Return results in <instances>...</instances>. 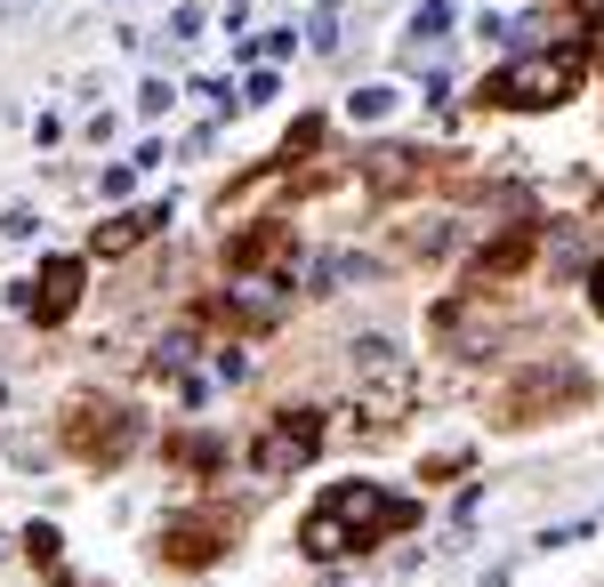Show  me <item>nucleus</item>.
Masks as SVG:
<instances>
[{
	"label": "nucleus",
	"instance_id": "nucleus-1",
	"mask_svg": "<svg viewBox=\"0 0 604 587\" xmlns=\"http://www.w3.org/2000/svg\"><path fill=\"white\" fill-rule=\"evenodd\" d=\"M573 89H581L573 57H516L484 81V106H564Z\"/></svg>",
	"mask_w": 604,
	"mask_h": 587
},
{
	"label": "nucleus",
	"instance_id": "nucleus-2",
	"mask_svg": "<svg viewBox=\"0 0 604 587\" xmlns=\"http://www.w3.org/2000/svg\"><path fill=\"white\" fill-rule=\"evenodd\" d=\"M323 515H330V524H339L355 547H372V539H387V531H403V524H412V499H387L379 491V482H339V491H330L323 499Z\"/></svg>",
	"mask_w": 604,
	"mask_h": 587
},
{
	"label": "nucleus",
	"instance_id": "nucleus-3",
	"mask_svg": "<svg viewBox=\"0 0 604 587\" xmlns=\"http://www.w3.org/2000/svg\"><path fill=\"white\" fill-rule=\"evenodd\" d=\"M65 419H73V435H65V442H73L81 459H121V451H129V410H121V402L106 410V402L89 395V402L65 410Z\"/></svg>",
	"mask_w": 604,
	"mask_h": 587
},
{
	"label": "nucleus",
	"instance_id": "nucleus-4",
	"mask_svg": "<svg viewBox=\"0 0 604 587\" xmlns=\"http://www.w3.org/2000/svg\"><path fill=\"white\" fill-rule=\"evenodd\" d=\"M226 539H234V515H226V507H210V515H178V524L161 531V556L186 564V571H201Z\"/></svg>",
	"mask_w": 604,
	"mask_h": 587
},
{
	"label": "nucleus",
	"instance_id": "nucleus-5",
	"mask_svg": "<svg viewBox=\"0 0 604 587\" xmlns=\"http://www.w3.org/2000/svg\"><path fill=\"white\" fill-rule=\"evenodd\" d=\"M315 442H323V419L315 410H290V419H275V435L258 442V475H290V467H307L315 459Z\"/></svg>",
	"mask_w": 604,
	"mask_h": 587
},
{
	"label": "nucleus",
	"instance_id": "nucleus-6",
	"mask_svg": "<svg viewBox=\"0 0 604 587\" xmlns=\"http://www.w3.org/2000/svg\"><path fill=\"white\" fill-rule=\"evenodd\" d=\"M73 298H81V258H49V266H41V282L24 290V306H32L41 322L73 315Z\"/></svg>",
	"mask_w": 604,
	"mask_h": 587
},
{
	"label": "nucleus",
	"instance_id": "nucleus-7",
	"mask_svg": "<svg viewBox=\"0 0 604 587\" xmlns=\"http://www.w3.org/2000/svg\"><path fill=\"white\" fill-rule=\"evenodd\" d=\"M170 218H178V201H170V193L146 201V210H121V218L97 226V250H138V241H146L154 226H170Z\"/></svg>",
	"mask_w": 604,
	"mask_h": 587
},
{
	"label": "nucleus",
	"instance_id": "nucleus-8",
	"mask_svg": "<svg viewBox=\"0 0 604 587\" xmlns=\"http://www.w3.org/2000/svg\"><path fill=\"white\" fill-rule=\"evenodd\" d=\"M298 547H307V556H315V564H339V556H355V539H347L339 524H330V515H323V507L307 515V524H298Z\"/></svg>",
	"mask_w": 604,
	"mask_h": 587
},
{
	"label": "nucleus",
	"instance_id": "nucleus-9",
	"mask_svg": "<svg viewBox=\"0 0 604 587\" xmlns=\"http://www.w3.org/2000/svg\"><path fill=\"white\" fill-rule=\"evenodd\" d=\"M395 106H403V97H395V81H363V89H347V121H355V129L387 121Z\"/></svg>",
	"mask_w": 604,
	"mask_h": 587
},
{
	"label": "nucleus",
	"instance_id": "nucleus-10",
	"mask_svg": "<svg viewBox=\"0 0 604 587\" xmlns=\"http://www.w3.org/2000/svg\"><path fill=\"white\" fill-rule=\"evenodd\" d=\"M444 32H452V0H419V9H412V32H403V41L427 57V49H444Z\"/></svg>",
	"mask_w": 604,
	"mask_h": 587
},
{
	"label": "nucleus",
	"instance_id": "nucleus-11",
	"mask_svg": "<svg viewBox=\"0 0 604 587\" xmlns=\"http://www.w3.org/2000/svg\"><path fill=\"white\" fill-rule=\"evenodd\" d=\"M355 370L363 378H403V355L387 347V338H355Z\"/></svg>",
	"mask_w": 604,
	"mask_h": 587
},
{
	"label": "nucleus",
	"instance_id": "nucleus-12",
	"mask_svg": "<svg viewBox=\"0 0 604 587\" xmlns=\"http://www.w3.org/2000/svg\"><path fill=\"white\" fill-rule=\"evenodd\" d=\"M339 9H347V0H315V24H307V49H315V57L339 49Z\"/></svg>",
	"mask_w": 604,
	"mask_h": 587
},
{
	"label": "nucleus",
	"instance_id": "nucleus-13",
	"mask_svg": "<svg viewBox=\"0 0 604 587\" xmlns=\"http://www.w3.org/2000/svg\"><path fill=\"white\" fill-rule=\"evenodd\" d=\"M226 258L234 266H266V258H275V226H250L242 241H226Z\"/></svg>",
	"mask_w": 604,
	"mask_h": 587
},
{
	"label": "nucleus",
	"instance_id": "nucleus-14",
	"mask_svg": "<svg viewBox=\"0 0 604 587\" xmlns=\"http://www.w3.org/2000/svg\"><path fill=\"white\" fill-rule=\"evenodd\" d=\"M210 378H218V387H242V378H250V355H242V347H218V355H210Z\"/></svg>",
	"mask_w": 604,
	"mask_h": 587
},
{
	"label": "nucleus",
	"instance_id": "nucleus-15",
	"mask_svg": "<svg viewBox=\"0 0 604 587\" xmlns=\"http://www.w3.org/2000/svg\"><path fill=\"white\" fill-rule=\"evenodd\" d=\"M170 106H178V89H170V81H161V73H154V81L138 89V113H170Z\"/></svg>",
	"mask_w": 604,
	"mask_h": 587
},
{
	"label": "nucleus",
	"instance_id": "nucleus-16",
	"mask_svg": "<svg viewBox=\"0 0 604 587\" xmlns=\"http://www.w3.org/2000/svg\"><path fill=\"white\" fill-rule=\"evenodd\" d=\"M24 556H32V564H57V531L32 524V531H24Z\"/></svg>",
	"mask_w": 604,
	"mask_h": 587
},
{
	"label": "nucleus",
	"instance_id": "nucleus-17",
	"mask_svg": "<svg viewBox=\"0 0 604 587\" xmlns=\"http://www.w3.org/2000/svg\"><path fill=\"white\" fill-rule=\"evenodd\" d=\"M129 186H138V169H129V161H121V169H106V178H97V193H106V201H121Z\"/></svg>",
	"mask_w": 604,
	"mask_h": 587
},
{
	"label": "nucleus",
	"instance_id": "nucleus-18",
	"mask_svg": "<svg viewBox=\"0 0 604 587\" xmlns=\"http://www.w3.org/2000/svg\"><path fill=\"white\" fill-rule=\"evenodd\" d=\"M508 32H516V24L499 17V9H484V17H476V41H508Z\"/></svg>",
	"mask_w": 604,
	"mask_h": 587
},
{
	"label": "nucleus",
	"instance_id": "nucleus-19",
	"mask_svg": "<svg viewBox=\"0 0 604 587\" xmlns=\"http://www.w3.org/2000/svg\"><path fill=\"white\" fill-rule=\"evenodd\" d=\"M275 89H283L275 73H250V81H242V97H250V106H275Z\"/></svg>",
	"mask_w": 604,
	"mask_h": 587
},
{
	"label": "nucleus",
	"instance_id": "nucleus-20",
	"mask_svg": "<svg viewBox=\"0 0 604 587\" xmlns=\"http://www.w3.org/2000/svg\"><path fill=\"white\" fill-rule=\"evenodd\" d=\"M32 226H41L32 210H9V218H0V233H9V241H32Z\"/></svg>",
	"mask_w": 604,
	"mask_h": 587
},
{
	"label": "nucleus",
	"instance_id": "nucleus-21",
	"mask_svg": "<svg viewBox=\"0 0 604 587\" xmlns=\"http://www.w3.org/2000/svg\"><path fill=\"white\" fill-rule=\"evenodd\" d=\"M588 298H596V315H604V258H596V273H588Z\"/></svg>",
	"mask_w": 604,
	"mask_h": 587
}]
</instances>
